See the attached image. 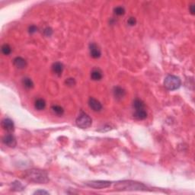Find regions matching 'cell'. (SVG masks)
<instances>
[{
    "instance_id": "cell-21",
    "label": "cell",
    "mask_w": 195,
    "mask_h": 195,
    "mask_svg": "<svg viewBox=\"0 0 195 195\" xmlns=\"http://www.w3.org/2000/svg\"><path fill=\"white\" fill-rule=\"evenodd\" d=\"M66 84L68 86L73 87V86H74L75 85H76V81H75L74 79H72V78H70V79H66Z\"/></svg>"
},
{
    "instance_id": "cell-5",
    "label": "cell",
    "mask_w": 195,
    "mask_h": 195,
    "mask_svg": "<svg viewBox=\"0 0 195 195\" xmlns=\"http://www.w3.org/2000/svg\"><path fill=\"white\" fill-rule=\"evenodd\" d=\"M86 184L94 188L102 189L110 187L111 184L110 181H87Z\"/></svg>"
},
{
    "instance_id": "cell-26",
    "label": "cell",
    "mask_w": 195,
    "mask_h": 195,
    "mask_svg": "<svg viewBox=\"0 0 195 195\" xmlns=\"http://www.w3.org/2000/svg\"><path fill=\"white\" fill-rule=\"evenodd\" d=\"M190 13H191L192 15H194V4H191L190 6Z\"/></svg>"
},
{
    "instance_id": "cell-8",
    "label": "cell",
    "mask_w": 195,
    "mask_h": 195,
    "mask_svg": "<svg viewBox=\"0 0 195 195\" xmlns=\"http://www.w3.org/2000/svg\"><path fill=\"white\" fill-rule=\"evenodd\" d=\"M2 126L3 127L4 130H5L8 132H13L15 130V125L14 123L9 118H5L2 121Z\"/></svg>"
},
{
    "instance_id": "cell-24",
    "label": "cell",
    "mask_w": 195,
    "mask_h": 195,
    "mask_svg": "<svg viewBox=\"0 0 195 195\" xmlns=\"http://www.w3.org/2000/svg\"><path fill=\"white\" fill-rule=\"evenodd\" d=\"M37 27H36V26L31 25V27H29V33H31V34H34V33H35L36 31H37Z\"/></svg>"
},
{
    "instance_id": "cell-9",
    "label": "cell",
    "mask_w": 195,
    "mask_h": 195,
    "mask_svg": "<svg viewBox=\"0 0 195 195\" xmlns=\"http://www.w3.org/2000/svg\"><path fill=\"white\" fill-rule=\"evenodd\" d=\"M89 105L94 111H100L102 109V105L98 100L94 98H90L89 100Z\"/></svg>"
},
{
    "instance_id": "cell-11",
    "label": "cell",
    "mask_w": 195,
    "mask_h": 195,
    "mask_svg": "<svg viewBox=\"0 0 195 195\" xmlns=\"http://www.w3.org/2000/svg\"><path fill=\"white\" fill-rule=\"evenodd\" d=\"M114 95H115V99H118V100H120V99H122L125 95H126V92L124 89H122L120 86H117V87H115L114 89Z\"/></svg>"
},
{
    "instance_id": "cell-17",
    "label": "cell",
    "mask_w": 195,
    "mask_h": 195,
    "mask_svg": "<svg viewBox=\"0 0 195 195\" xmlns=\"http://www.w3.org/2000/svg\"><path fill=\"white\" fill-rule=\"evenodd\" d=\"M134 108H135L136 110H140V109H144V107H145V105H144L143 102H142L140 99H136L134 102V105H133Z\"/></svg>"
},
{
    "instance_id": "cell-2",
    "label": "cell",
    "mask_w": 195,
    "mask_h": 195,
    "mask_svg": "<svg viewBox=\"0 0 195 195\" xmlns=\"http://www.w3.org/2000/svg\"><path fill=\"white\" fill-rule=\"evenodd\" d=\"M115 187L118 190H146L147 187L143 184L133 181H122L115 184Z\"/></svg>"
},
{
    "instance_id": "cell-1",
    "label": "cell",
    "mask_w": 195,
    "mask_h": 195,
    "mask_svg": "<svg viewBox=\"0 0 195 195\" xmlns=\"http://www.w3.org/2000/svg\"><path fill=\"white\" fill-rule=\"evenodd\" d=\"M24 178L28 181L39 184H45L49 181L47 173L38 169L27 170L24 174Z\"/></svg>"
},
{
    "instance_id": "cell-22",
    "label": "cell",
    "mask_w": 195,
    "mask_h": 195,
    "mask_svg": "<svg viewBox=\"0 0 195 195\" xmlns=\"http://www.w3.org/2000/svg\"><path fill=\"white\" fill-rule=\"evenodd\" d=\"M137 23V20H136L135 18L134 17H131L130 18H128L127 20V24H129L130 26H134Z\"/></svg>"
},
{
    "instance_id": "cell-25",
    "label": "cell",
    "mask_w": 195,
    "mask_h": 195,
    "mask_svg": "<svg viewBox=\"0 0 195 195\" xmlns=\"http://www.w3.org/2000/svg\"><path fill=\"white\" fill-rule=\"evenodd\" d=\"M39 193H40V194H48V192L45 191V190H37V191L34 192V194H39Z\"/></svg>"
},
{
    "instance_id": "cell-14",
    "label": "cell",
    "mask_w": 195,
    "mask_h": 195,
    "mask_svg": "<svg viewBox=\"0 0 195 195\" xmlns=\"http://www.w3.org/2000/svg\"><path fill=\"white\" fill-rule=\"evenodd\" d=\"M91 78L95 81L101 80L102 78V72H101L99 69H93V70L92 71V73H91Z\"/></svg>"
},
{
    "instance_id": "cell-20",
    "label": "cell",
    "mask_w": 195,
    "mask_h": 195,
    "mask_svg": "<svg viewBox=\"0 0 195 195\" xmlns=\"http://www.w3.org/2000/svg\"><path fill=\"white\" fill-rule=\"evenodd\" d=\"M2 52L4 55H8L11 53V49L8 44H4L2 47Z\"/></svg>"
},
{
    "instance_id": "cell-12",
    "label": "cell",
    "mask_w": 195,
    "mask_h": 195,
    "mask_svg": "<svg viewBox=\"0 0 195 195\" xmlns=\"http://www.w3.org/2000/svg\"><path fill=\"white\" fill-rule=\"evenodd\" d=\"M52 69H53V72L57 76H61L62 73L63 71V65L61 63H59V62H57V63H53V66H52Z\"/></svg>"
},
{
    "instance_id": "cell-16",
    "label": "cell",
    "mask_w": 195,
    "mask_h": 195,
    "mask_svg": "<svg viewBox=\"0 0 195 195\" xmlns=\"http://www.w3.org/2000/svg\"><path fill=\"white\" fill-rule=\"evenodd\" d=\"M22 83L24 86L27 89H32L34 87V83H33L32 80L29 78H24L22 80Z\"/></svg>"
},
{
    "instance_id": "cell-3",
    "label": "cell",
    "mask_w": 195,
    "mask_h": 195,
    "mask_svg": "<svg viewBox=\"0 0 195 195\" xmlns=\"http://www.w3.org/2000/svg\"><path fill=\"white\" fill-rule=\"evenodd\" d=\"M181 82L180 78L178 76L169 75L165 79L164 86L168 90L173 91L176 90L181 86Z\"/></svg>"
},
{
    "instance_id": "cell-18",
    "label": "cell",
    "mask_w": 195,
    "mask_h": 195,
    "mask_svg": "<svg viewBox=\"0 0 195 195\" xmlns=\"http://www.w3.org/2000/svg\"><path fill=\"white\" fill-rule=\"evenodd\" d=\"M52 110L55 114H57V115H62L64 113V110L62 107L58 106V105H53L52 106Z\"/></svg>"
},
{
    "instance_id": "cell-10",
    "label": "cell",
    "mask_w": 195,
    "mask_h": 195,
    "mask_svg": "<svg viewBox=\"0 0 195 195\" xmlns=\"http://www.w3.org/2000/svg\"><path fill=\"white\" fill-rule=\"evenodd\" d=\"M13 63L18 69H23L27 66V62L22 57H16L13 60Z\"/></svg>"
},
{
    "instance_id": "cell-15",
    "label": "cell",
    "mask_w": 195,
    "mask_h": 195,
    "mask_svg": "<svg viewBox=\"0 0 195 195\" xmlns=\"http://www.w3.org/2000/svg\"><path fill=\"white\" fill-rule=\"evenodd\" d=\"M34 107L38 111L44 110L46 107V102L44 99H37L34 104Z\"/></svg>"
},
{
    "instance_id": "cell-23",
    "label": "cell",
    "mask_w": 195,
    "mask_h": 195,
    "mask_svg": "<svg viewBox=\"0 0 195 195\" xmlns=\"http://www.w3.org/2000/svg\"><path fill=\"white\" fill-rule=\"evenodd\" d=\"M44 34H45L46 36H47V37H50V36L53 34V30H52L50 27H47V28H45V29H44Z\"/></svg>"
},
{
    "instance_id": "cell-13",
    "label": "cell",
    "mask_w": 195,
    "mask_h": 195,
    "mask_svg": "<svg viewBox=\"0 0 195 195\" xmlns=\"http://www.w3.org/2000/svg\"><path fill=\"white\" fill-rule=\"evenodd\" d=\"M134 117L137 120H144L147 118L146 111L144 109L136 110L135 113L134 114Z\"/></svg>"
},
{
    "instance_id": "cell-7",
    "label": "cell",
    "mask_w": 195,
    "mask_h": 195,
    "mask_svg": "<svg viewBox=\"0 0 195 195\" xmlns=\"http://www.w3.org/2000/svg\"><path fill=\"white\" fill-rule=\"evenodd\" d=\"M89 52H90L91 57L94 59H98L101 57V50L97 46V44H91L89 45Z\"/></svg>"
},
{
    "instance_id": "cell-4",
    "label": "cell",
    "mask_w": 195,
    "mask_h": 195,
    "mask_svg": "<svg viewBox=\"0 0 195 195\" xmlns=\"http://www.w3.org/2000/svg\"><path fill=\"white\" fill-rule=\"evenodd\" d=\"M76 124L77 127L82 129H86L92 126V120L90 117L86 114L82 113L79 115L76 121Z\"/></svg>"
},
{
    "instance_id": "cell-6",
    "label": "cell",
    "mask_w": 195,
    "mask_h": 195,
    "mask_svg": "<svg viewBox=\"0 0 195 195\" xmlns=\"http://www.w3.org/2000/svg\"><path fill=\"white\" fill-rule=\"evenodd\" d=\"M2 142L5 145L14 148L16 146V140H15V137L11 134H8V135L4 136V137L2 138Z\"/></svg>"
},
{
    "instance_id": "cell-19",
    "label": "cell",
    "mask_w": 195,
    "mask_h": 195,
    "mask_svg": "<svg viewBox=\"0 0 195 195\" xmlns=\"http://www.w3.org/2000/svg\"><path fill=\"white\" fill-rule=\"evenodd\" d=\"M114 12L116 15H118V16H121V15H124L125 14V9H124V7L122 6H118L116 7V8L114 9Z\"/></svg>"
}]
</instances>
